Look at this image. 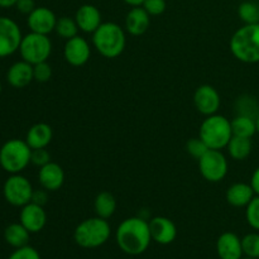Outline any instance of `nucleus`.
<instances>
[{"label":"nucleus","instance_id":"1","mask_svg":"<svg viewBox=\"0 0 259 259\" xmlns=\"http://www.w3.org/2000/svg\"><path fill=\"white\" fill-rule=\"evenodd\" d=\"M115 240L125 254H142L148 249L152 240L149 223L141 217H132L123 220L116 228Z\"/></svg>","mask_w":259,"mask_h":259},{"label":"nucleus","instance_id":"2","mask_svg":"<svg viewBox=\"0 0 259 259\" xmlns=\"http://www.w3.org/2000/svg\"><path fill=\"white\" fill-rule=\"evenodd\" d=\"M93 46L103 57H119L126 46L125 30L114 22L101 23L93 33Z\"/></svg>","mask_w":259,"mask_h":259},{"label":"nucleus","instance_id":"3","mask_svg":"<svg viewBox=\"0 0 259 259\" xmlns=\"http://www.w3.org/2000/svg\"><path fill=\"white\" fill-rule=\"evenodd\" d=\"M230 52L243 63L259 62V23L244 24L230 38Z\"/></svg>","mask_w":259,"mask_h":259},{"label":"nucleus","instance_id":"4","mask_svg":"<svg viewBox=\"0 0 259 259\" xmlns=\"http://www.w3.org/2000/svg\"><path fill=\"white\" fill-rule=\"evenodd\" d=\"M111 228L108 220L103 218H89L81 222L73 232L76 244L85 249H95L109 240Z\"/></svg>","mask_w":259,"mask_h":259},{"label":"nucleus","instance_id":"5","mask_svg":"<svg viewBox=\"0 0 259 259\" xmlns=\"http://www.w3.org/2000/svg\"><path fill=\"white\" fill-rule=\"evenodd\" d=\"M199 137L210 149L222 151L227 148L233 137L232 120L219 114L206 116V119L200 125Z\"/></svg>","mask_w":259,"mask_h":259},{"label":"nucleus","instance_id":"6","mask_svg":"<svg viewBox=\"0 0 259 259\" xmlns=\"http://www.w3.org/2000/svg\"><path fill=\"white\" fill-rule=\"evenodd\" d=\"M32 148L22 139H9L0 148V166L8 174H20L30 163Z\"/></svg>","mask_w":259,"mask_h":259},{"label":"nucleus","instance_id":"7","mask_svg":"<svg viewBox=\"0 0 259 259\" xmlns=\"http://www.w3.org/2000/svg\"><path fill=\"white\" fill-rule=\"evenodd\" d=\"M52 52V42L48 35L30 32L23 37L19 47V53L22 58L30 65H37L45 62L50 58Z\"/></svg>","mask_w":259,"mask_h":259},{"label":"nucleus","instance_id":"8","mask_svg":"<svg viewBox=\"0 0 259 259\" xmlns=\"http://www.w3.org/2000/svg\"><path fill=\"white\" fill-rule=\"evenodd\" d=\"M33 191L34 190L29 180L20 174L10 175L3 186L5 200L10 205L17 207H23L24 205L29 204L32 201Z\"/></svg>","mask_w":259,"mask_h":259},{"label":"nucleus","instance_id":"9","mask_svg":"<svg viewBox=\"0 0 259 259\" xmlns=\"http://www.w3.org/2000/svg\"><path fill=\"white\" fill-rule=\"evenodd\" d=\"M228 159L222 151L209 149L201 158L199 159V169L201 176L206 181L217 184L223 181L228 174Z\"/></svg>","mask_w":259,"mask_h":259},{"label":"nucleus","instance_id":"10","mask_svg":"<svg viewBox=\"0 0 259 259\" xmlns=\"http://www.w3.org/2000/svg\"><path fill=\"white\" fill-rule=\"evenodd\" d=\"M23 35L19 25L8 17H0V57H8L19 51Z\"/></svg>","mask_w":259,"mask_h":259},{"label":"nucleus","instance_id":"11","mask_svg":"<svg viewBox=\"0 0 259 259\" xmlns=\"http://www.w3.org/2000/svg\"><path fill=\"white\" fill-rule=\"evenodd\" d=\"M194 104L199 113L205 116H209L218 114L220 105H222V99L214 86L201 85L195 91Z\"/></svg>","mask_w":259,"mask_h":259},{"label":"nucleus","instance_id":"12","mask_svg":"<svg viewBox=\"0 0 259 259\" xmlns=\"http://www.w3.org/2000/svg\"><path fill=\"white\" fill-rule=\"evenodd\" d=\"M91 47L85 38L76 35V37L67 39L63 47V57L66 62L70 63L73 67H81L86 65L90 60Z\"/></svg>","mask_w":259,"mask_h":259},{"label":"nucleus","instance_id":"13","mask_svg":"<svg viewBox=\"0 0 259 259\" xmlns=\"http://www.w3.org/2000/svg\"><path fill=\"white\" fill-rule=\"evenodd\" d=\"M27 24L30 32L48 35L55 30L57 17L55 13L46 7H37L27 18Z\"/></svg>","mask_w":259,"mask_h":259},{"label":"nucleus","instance_id":"14","mask_svg":"<svg viewBox=\"0 0 259 259\" xmlns=\"http://www.w3.org/2000/svg\"><path fill=\"white\" fill-rule=\"evenodd\" d=\"M149 223L152 240L161 245L171 244L177 237V228L171 219L166 217H154Z\"/></svg>","mask_w":259,"mask_h":259},{"label":"nucleus","instance_id":"15","mask_svg":"<svg viewBox=\"0 0 259 259\" xmlns=\"http://www.w3.org/2000/svg\"><path fill=\"white\" fill-rule=\"evenodd\" d=\"M20 224L24 225L25 229L32 234V233H39L47 223V214L45 209L40 205L29 202L24 205L20 210L19 215Z\"/></svg>","mask_w":259,"mask_h":259},{"label":"nucleus","instance_id":"16","mask_svg":"<svg viewBox=\"0 0 259 259\" xmlns=\"http://www.w3.org/2000/svg\"><path fill=\"white\" fill-rule=\"evenodd\" d=\"M38 181L40 187L47 190L48 192L58 191L65 184V171L60 164L51 161L50 163L39 168Z\"/></svg>","mask_w":259,"mask_h":259},{"label":"nucleus","instance_id":"17","mask_svg":"<svg viewBox=\"0 0 259 259\" xmlns=\"http://www.w3.org/2000/svg\"><path fill=\"white\" fill-rule=\"evenodd\" d=\"M217 253L220 259H240L243 258L242 239L235 233L225 232L218 238Z\"/></svg>","mask_w":259,"mask_h":259},{"label":"nucleus","instance_id":"18","mask_svg":"<svg viewBox=\"0 0 259 259\" xmlns=\"http://www.w3.org/2000/svg\"><path fill=\"white\" fill-rule=\"evenodd\" d=\"M75 20L78 25V29L83 33H91L93 34L96 29L101 25V13L95 5L83 4L76 10Z\"/></svg>","mask_w":259,"mask_h":259},{"label":"nucleus","instance_id":"19","mask_svg":"<svg viewBox=\"0 0 259 259\" xmlns=\"http://www.w3.org/2000/svg\"><path fill=\"white\" fill-rule=\"evenodd\" d=\"M7 80L10 86L15 89H23L29 85L34 80L33 75V65L22 60L13 63L7 73Z\"/></svg>","mask_w":259,"mask_h":259},{"label":"nucleus","instance_id":"20","mask_svg":"<svg viewBox=\"0 0 259 259\" xmlns=\"http://www.w3.org/2000/svg\"><path fill=\"white\" fill-rule=\"evenodd\" d=\"M151 15L143 7H133L125 17V30L132 35H142L148 30Z\"/></svg>","mask_w":259,"mask_h":259},{"label":"nucleus","instance_id":"21","mask_svg":"<svg viewBox=\"0 0 259 259\" xmlns=\"http://www.w3.org/2000/svg\"><path fill=\"white\" fill-rule=\"evenodd\" d=\"M254 196L255 194L253 187L250 186V184H245V182L233 184L232 186L228 187L227 194H225L228 204L234 207H245Z\"/></svg>","mask_w":259,"mask_h":259},{"label":"nucleus","instance_id":"22","mask_svg":"<svg viewBox=\"0 0 259 259\" xmlns=\"http://www.w3.org/2000/svg\"><path fill=\"white\" fill-rule=\"evenodd\" d=\"M53 132L48 124L37 123L29 128L25 137V142L32 149L47 148L48 144L52 142Z\"/></svg>","mask_w":259,"mask_h":259},{"label":"nucleus","instance_id":"23","mask_svg":"<svg viewBox=\"0 0 259 259\" xmlns=\"http://www.w3.org/2000/svg\"><path fill=\"white\" fill-rule=\"evenodd\" d=\"M30 233L28 232L20 223H13L8 225L4 230V239L10 247L13 248H22L28 245L29 243Z\"/></svg>","mask_w":259,"mask_h":259},{"label":"nucleus","instance_id":"24","mask_svg":"<svg viewBox=\"0 0 259 259\" xmlns=\"http://www.w3.org/2000/svg\"><path fill=\"white\" fill-rule=\"evenodd\" d=\"M94 210H95L96 217L103 218L108 220L109 218L115 214L116 210V200L113 194L109 191H101L96 195L95 201H94Z\"/></svg>","mask_w":259,"mask_h":259},{"label":"nucleus","instance_id":"25","mask_svg":"<svg viewBox=\"0 0 259 259\" xmlns=\"http://www.w3.org/2000/svg\"><path fill=\"white\" fill-rule=\"evenodd\" d=\"M228 153L234 161H244L250 156L253 149L252 139L233 136L227 146Z\"/></svg>","mask_w":259,"mask_h":259},{"label":"nucleus","instance_id":"26","mask_svg":"<svg viewBox=\"0 0 259 259\" xmlns=\"http://www.w3.org/2000/svg\"><path fill=\"white\" fill-rule=\"evenodd\" d=\"M232 131L233 136L252 139L257 133L255 119L247 115H235V118L232 119Z\"/></svg>","mask_w":259,"mask_h":259},{"label":"nucleus","instance_id":"27","mask_svg":"<svg viewBox=\"0 0 259 259\" xmlns=\"http://www.w3.org/2000/svg\"><path fill=\"white\" fill-rule=\"evenodd\" d=\"M235 111L237 115H247L257 119L259 115V104L254 96L243 95L235 101Z\"/></svg>","mask_w":259,"mask_h":259},{"label":"nucleus","instance_id":"28","mask_svg":"<svg viewBox=\"0 0 259 259\" xmlns=\"http://www.w3.org/2000/svg\"><path fill=\"white\" fill-rule=\"evenodd\" d=\"M78 25L76 23L75 18L70 17H61L60 19H57V24H56L55 32L57 33V35H60L63 39H71V38L78 35Z\"/></svg>","mask_w":259,"mask_h":259},{"label":"nucleus","instance_id":"29","mask_svg":"<svg viewBox=\"0 0 259 259\" xmlns=\"http://www.w3.org/2000/svg\"><path fill=\"white\" fill-rule=\"evenodd\" d=\"M238 17L244 24L259 23V5L253 2H243L238 7Z\"/></svg>","mask_w":259,"mask_h":259},{"label":"nucleus","instance_id":"30","mask_svg":"<svg viewBox=\"0 0 259 259\" xmlns=\"http://www.w3.org/2000/svg\"><path fill=\"white\" fill-rule=\"evenodd\" d=\"M243 254L245 257L259 259V233H249L242 238Z\"/></svg>","mask_w":259,"mask_h":259},{"label":"nucleus","instance_id":"31","mask_svg":"<svg viewBox=\"0 0 259 259\" xmlns=\"http://www.w3.org/2000/svg\"><path fill=\"white\" fill-rule=\"evenodd\" d=\"M245 219L252 229L259 232V196L257 195L245 206Z\"/></svg>","mask_w":259,"mask_h":259},{"label":"nucleus","instance_id":"32","mask_svg":"<svg viewBox=\"0 0 259 259\" xmlns=\"http://www.w3.org/2000/svg\"><path fill=\"white\" fill-rule=\"evenodd\" d=\"M209 149L210 148L206 146V143H205L200 137L190 139V141H187L186 143V152L191 157L196 158L197 161H199V159L201 158V157L204 156Z\"/></svg>","mask_w":259,"mask_h":259},{"label":"nucleus","instance_id":"33","mask_svg":"<svg viewBox=\"0 0 259 259\" xmlns=\"http://www.w3.org/2000/svg\"><path fill=\"white\" fill-rule=\"evenodd\" d=\"M33 75L37 82H47L52 77V67L47 61L33 65Z\"/></svg>","mask_w":259,"mask_h":259},{"label":"nucleus","instance_id":"34","mask_svg":"<svg viewBox=\"0 0 259 259\" xmlns=\"http://www.w3.org/2000/svg\"><path fill=\"white\" fill-rule=\"evenodd\" d=\"M142 7L144 8V10L151 17H157V15L163 14L167 8V4L166 0H144Z\"/></svg>","mask_w":259,"mask_h":259},{"label":"nucleus","instance_id":"35","mask_svg":"<svg viewBox=\"0 0 259 259\" xmlns=\"http://www.w3.org/2000/svg\"><path fill=\"white\" fill-rule=\"evenodd\" d=\"M8 259H42L39 253L34 249L33 247L25 245V247L17 248L12 254L9 255Z\"/></svg>","mask_w":259,"mask_h":259},{"label":"nucleus","instance_id":"36","mask_svg":"<svg viewBox=\"0 0 259 259\" xmlns=\"http://www.w3.org/2000/svg\"><path fill=\"white\" fill-rule=\"evenodd\" d=\"M51 162V154L46 148L32 149V156H30V163L37 167H43Z\"/></svg>","mask_w":259,"mask_h":259},{"label":"nucleus","instance_id":"37","mask_svg":"<svg viewBox=\"0 0 259 259\" xmlns=\"http://www.w3.org/2000/svg\"><path fill=\"white\" fill-rule=\"evenodd\" d=\"M15 8L22 14L29 15L37 7H35L34 0H18L17 4H15Z\"/></svg>","mask_w":259,"mask_h":259},{"label":"nucleus","instance_id":"38","mask_svg":"<svg viewBox=\"0 0 259 259\" xmlns=\"http://www.w3.org/2000/svg\"><path fill=\"white\" fill-rule=\"evenodd\" d=\"M48 201V191L45 189H40V190H34L32 195V201L30 202H34V204L40 205V206H45Z\"/></svg>","mask_w":259,"mask_h":259},{"label":"nucleus","instance_id":"39","mask_svg":"<svg viewBox=\"0 0 259 259\" xmlns=\"http://www.w3.org/2000/svg\"><path fill=\"white\" fill-rule=\"evenodd\" d=\"M250 186L254 190V194L259 196V166L253 172L252 179H250Z\"/></svg>","mask_w":259,"mask_h":259},{"label":"nucleus","instance_id":"40","mask_svg":"<svg viewBox=\"0 0 259 259\" xmlns=\"http://www.w3.org/2000/svg\"><path fill=\"white\" fill-rule=\"evenodd\" d=\"M18 0H0V8H4V9H8V8L15 7Z\"/></svg>","mask_w":259,"mask_h":259},{"label":"nucleus","instance_id":"41","mask_svg":"<svg viewBox=\"0 0 259 259\" xmlns=\"http://www.w3.org/2000/svg\"><path fill=\"white\" fill-rule=\"evenodd\" d=\"M124 3L128 5H131L132 8L133 7H142V4L144 3V0H124Z\"/></svg>","mask_w":259,"mask_h":259},{"label":"nucleus","instance_id":"42","mask_svg":"<svg viewBox=\"0 0 259 259\" xmlns=\"http://www.w3.org/2000/svg\"><path fill=\"white\" fill-rule=\"evenodd\" d=\"M255 123H257V133L259 134V115L257 116V119H255Z\"/></svg>","mask_w":259,"mask_h":259},{"label":"nucleus","instance_id":"43","mask_svg":"<svg viewBox=\"0 0 259 259\" xmlns=\"http://www.w3.org/2000/svg\"><path fill=\"white\" fill-rule=\"evenodd\" d=\"M240 259H254V258H249V257H243V258H240Z\"/></svg>","mask_w":259,"mask_h":259},{"label":"nucleus","instance_id":"44","mask_svg":"<svg viewBox=\"0 0 259 259\" xmlns=\"http://www.w3.org/2000/svg\"><path fill=\"white\" fill-rule=\"evenodd\" d=\"M2 90H3V88H2V83H0V94H2Z\"/></svg>","mask_w":259,"mask_h":259}]
</instances>
